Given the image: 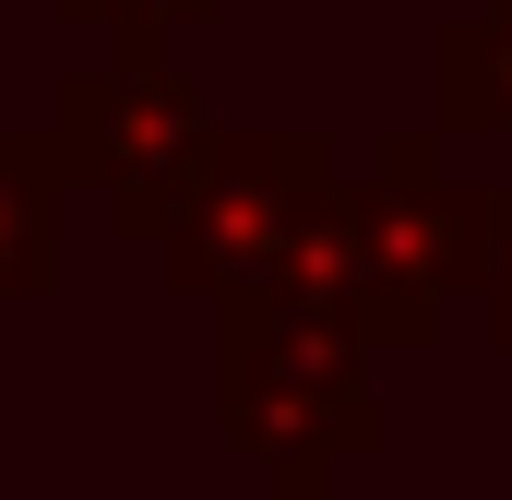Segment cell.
I'll return each mask as SVG.
<instances>
[{"label": "cell", "instance_id": "1", "mask_svg": "<svg viewBox=\"0 0 512 500\" xmlns=\"http://www.w3.org/2000/svg\"><path fill=\"white\" fill-rule=\"evenodd\" d=\"M48 143H60V167L108 203V227L120 239H155L191 215V191L215 179V96H203V72L167 48V36H108V60H84L60 96H48Z\"/></svg>", "mask_w": 512, "mask_h": 500}, {"label": "cell", "instance_id": "2", "mask_svg": "<svg viewBox=\"0 0 512 500\" xmlns=\"http://www.w3.org/2000/svg\"><path fill=\"white\" fill-rule=\"evenodd\" d=\"M227 429L251 441L286 489H322L334 453L382 441V405L358 370V334L298 310V298H239L227 310Z\"/></svg>", "mask_w": 512, "mask_h": 500}, {"label": "cell", "instance_id": "3", "mask_svg": "<svg viewBox=\"0 0 512 500\" xmlns=\"http://www.w3.org/2000/svg\"><path fill=\"white\" fill-rule=\"evenodd\" d=\"M346 203V167L322 131H227L215 143V179L191 191V215L167 227V286L239 310V298H274L286 262L310 250V227Z\"/></svg>", "mask_w": 512, "mask_h": 500}, {"label": "cell", "instance_id": "4", "mask_svg": "<svg viewBox=\"0 0 512 500\" xmlns=\"http://www.w3.org/2000/svg\"><path fill=\"white\" fill-rule=\"evenodd\" d=\"M60 191H72L60 143L48 131H0V322H12V298H36L60 274Z\"/></svg>", "mask_w": 512, "mask_h": 500}, {"label": "cell", "instance_id": "5", "mask_svg": "<svg viewBox=\"0 0 512 500\" xmlns=\"http://www.w3.org/2000/svg\"><path fill=\"white\" fill-rule=\"evenodd\" d=\"M429 131H512V0H477L429 36Z\"/></svg>", "mask_w": 512, "mask_h": 500}, {"label": "cell", "instance_id": "6", "mask_svg": "<svg viewBox=\"0 0 512 500\" xmlns=\"http://www.w3.org/2000/svg\"><path fill=\"white\" fill-rule=\"evenodd\" d=\"M60 12L96 36H167V48H179V24H215V0H60Z\"/></svg>", "mask_w": 512, "mask_h": 500}, {"label": "cell", "instance_id": "7", "mask_svg": "<svg viewBox=\"0 0 512 500\" xmlns=\"http://www.w3.org/2000/svg\"><path fill=\"white\" fill-rule=\"evenodd\" d=\"M477 298H489V322H501V346H512V191L489 203V286Z\"/></svg>", "mask_w": 512, "mask_h": 500}]
</instances>
